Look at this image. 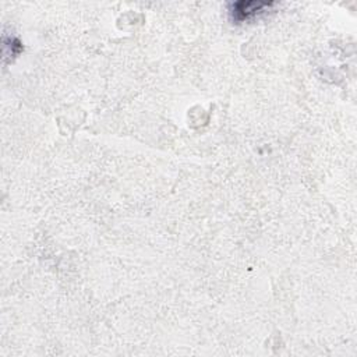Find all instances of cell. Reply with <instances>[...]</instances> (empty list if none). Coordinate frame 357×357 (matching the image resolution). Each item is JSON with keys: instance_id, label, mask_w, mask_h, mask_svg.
I'll list each match as a JSON object with an SVG mask.
<instances>
[{"instance_id": "6da1fadb", "label": "cell", "mask_w": 357, "mask_h": 357, "mask_svg": "<svg viewBox=\"0 0 357 357\" xmlns=\"http://www.w3.org/2000/svg\"><path fill=\"white\" fill-rule=\"evenodd\" d=\"M275 1H265V0H241L231 3L229 7V13L231 15V20L236 22H244L251 21L261 14H265L271 11L272 7H275Z\"/></svg>"}]
</instances>
